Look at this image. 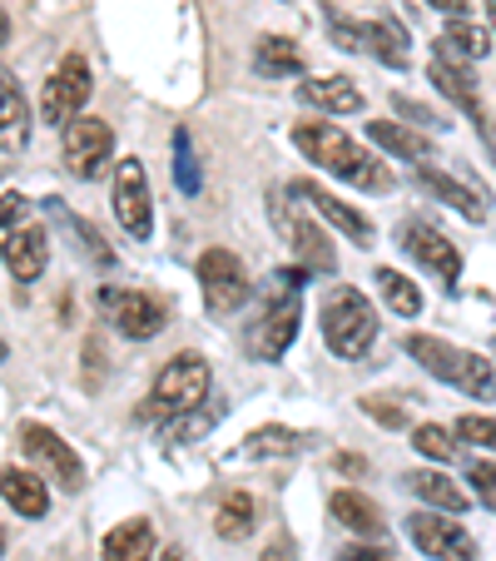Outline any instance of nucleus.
Returning a JSON list of instances; mask_svg holds the SVG:
<instances>
[{
    "mask_svg": "<svg viewBox=\"0 0 496 561\" xmlns=\"http://www.w3.org/2000/svg\"><path fill=\"white\" fill-rule=\"evenodd\" d=\"M293 145L313 159L318 170L338 174V180L358 184V190H372V194H388L392 190V170L382 159H372L358 139H348L338 125H327V119H303L293 129Z\"/></svg>",
    "mask_w": 496,
    "mask_h": 561,
    "instance_id": "f257e3e1",
    "label": "nucleus"
},
{
    "mask_svg": "<svg viewBox=\"0 0 496 561\" xmlns=\"http://www.w3.org/2000/svg\"><path fill=\"white\" fill-rule=\"evenodd\" d=\"M318 323H323V343L338 358L358 363L372 353V343H378V313H372V304L358 294V288L338 284L333 294L323 298V313H318Z\"/></svg>",
    "mask_w": 496,
    "mask_h": 561,
    "instance_id": "f03ea898",
    "label": "nucleus"
},
{
    "mask_svg": "<svg viewBox=\"0 0 496 561\" xmlns=\"http://www.w3.org/2000/svg\"><path fill=\"white\" fill-rule=\"evenodd\" d=\"M402 348H407V358L423 363L437 382H447V388H457V392L486 398V392L496 388V368H492V358H482V353L452 348V343L427 339V333H407V339H402Z\"/></svg>",
    "mask_w": 496,
    "mask_h": 561,
    "instance_id": "7ed1b4c3",
    "label": "nucleus"
},
{
    "mask_svg": "<svg viewBox=\"0 0 496 561\" xmlns=\"http://www.w3.org/2000/svg\"><path fill=\"white\" fill-rule=\"evenodd\" d=\"M214 388V373L209 363L199 358V353H180L174 363H164L154 378V388H149V403H145V423H170V417L189 413V408H199L204 398H209Z\"/></svg>",
    "mask_w": 496,
    "mask_h": 561,
    "instance_id": "20e7f679",
    "label": "nucleus"
},
{
    "mask_svg": "<svg viewBox=\"0 0 496 561\" xmlns=\"http://www.w3.org/2000/svg\"><path fill=\"white\" fill-rule=\"evenodd\" d=\"M100 313L109 318V329L119 339H135V343L159 339L164 323H170V308L159 304L154 294H139V288H100Z\"/></svg>",
    "mask_w": 496,
    "mask_h": 561,
    "instance_id": "39448f33",
    "label": "nucleus"
},
{
    "mask_svg": "<svg viewBox=\"0 0 496 561\" xmlns=\"http://www.w3.org/2000/svg\"><path fill=\"white\" fill-rule=\"evenodd\" d=\"M90 90H95V80H90V60H85V55H65V60L55 65V75L45 80L41 119H45V125H55V129H65L70 119H80Z\"/></svg>",
    "mask_w": 496,
    "mask_h": 561,
    "instance_id": "423d86ee",
    "label": "nucleus"
},
{
    "mask_svg": "<svg viewBox=\"0 0 496 561\" xmlns=\"http://www.w3.org/2000/svg\"><path fill=\"white\" fill-rule=\"evenodd\" d=\"M199 288H204L209 313H233V308H243L249 294H254V284H249V274H243L233 249H204L199 254Z\"/></svg>",
    "mask_w": 496,
    "mask_h": 561,
    "instance_id": "0eeeda50",
    "label": "nucleus"
},
{
    "mask_svg": "<svg viewBox=\"0 0 496 561\" xmlns=\"http://www.w3.org/2000/svg\"><path fill=\"white\" fill-rule=\"evenodd\" d=\"M115 159V129L105 119H70L65 125V164L74 180H100L105 164Z\"/></svg>",
    "mask_w": 496,
    "mask_h": 561,
    "instance_id": "6e6552de",
    "label": "nucleus"
},
{
    "mask_svg": "<svg viewBox=\"0 0 496 561\" xmlns=\"http://www.w3.org/2000/svg\"><path fill=\"white\" fill-rule=\"evenodd\" d=\"M397 244H402V254H407L412 264H423L432 278H442L447 288H457V278H462V254H457V244L452 239H442L432 224L407 219L397 229Z\"/></svg>",
    "mask_w": 496,
    "mask_h": 561,
    "instance_id": "1a4fd4ad",
    "label": "nucleus"
},
{
    "mask_svg": "<svg viewBox=\"0 0 496 561\" xmlns=\"http://www.w3.org/2000/svg\"><path fill=\"white\" fill-rule=\"evenodd\" d=\"M407 537L417 541V551L432 561H476V541L472 531L457 517H437V512H417L407 517Z\"/></svg>",
    "mask_w": 496,
    "mask_h": 561,
    "instance_id": "9d476101",
    "label": "nucleus"
},
{
    "mask_svg": "<svg viewBox=\"0 0 496 561\" xmlns=\"http://www.w3.org/2000/svg\"><path fill=\"white\" fill-rule=\"evenodd\" d=\"M21 447L55 477V482H60L65 492L85 488V462H80V457H74V447L65 443L60 433H50L45 423H21Z\"/></svg>",
    "mask_w": 496,
    "mask_h": 561,
    "instance_id": "9b49d317",
    "label": "nucleus"
},
{
    "mask_svg": "<svg viewBox=\"0 0 496 561\" xmlns=\"http://www.w3.org/2000/svg\"><path fill=\"white\" fill-rule=\"evenodd\" d=\"M115 219H119V229L135 233V239H149V229H154V204H149V180H145V164H139V159H119Z\"/></svg>",
    "mask_w": 496,
    "mask_h": 561,
    "instance_id": "f8f14e48",
    "label": "nucleus"
},
{
    "mask_svg": "<svg viewBox=\"0 0 496 561\" xmlns=\"http://www.w3.org/2000/svg\"><path fill=\"white\" fill-rule=\"evenodd\" d=\"M298 323H303V308H298V294L274 298V304L264 308V318H258L254 329H249V348H254V358H264V363L284 358L288 343L298 339Z\"/></svg>",
    "mask_w": 496,
    "mask_h": 561,
    "instance_id": "ddd939ff",
    "label": "nucleus"
},
{
    "mask_svg": "<svg viewBox=\"0 0 496 561\" xmlns=\"http://www.w3.org/2000/svg\"><path fill=\"white\" fill-rule=\"evenodd\" d=\"M472 60H462V55L452 50L447 41H437V60H432V80H437V90H442L447 100H457V105L466 110V119H476V129L486 135V110H482V95H476V75L466 70Z\"/></svg>",
    "mask_w": 496,
    "mask_h": 561,
    "instance_id": "4468645a",
    "label": "nucleus"
},
{
    "mask_svg": "<svg viewBox=\"0 0 496 561\" xmlns=\"http://www.w3.org/2000/svg\"><path fill=\"white\" fill-rule=\"evenodd\" d=\"M288 194H293V199H308L327 224H333V229L348 233V239H353L358 249H368V244H372V224L362 219V214L353 209V204H343L338 194H327L323 184H313V180H293V184H288Z\"/></svg>",
    "mask_w": 496,
    "mask_h": 561,
    "instance_id": "2eb2a0df",
    "label": "nucleus"
},
{
    "mask_svg": "<svg viewBox=\"0 0 496 561\" xmlns=\"http://www.w3.org/2000/svg\"><path fill=\"white\" fill-rule=\"evenodd\" d=\"M31 145V105H25V90L11 70H0V149L5 154H21Z\"/></svg>",
    "mask_w": 496,
    "mask_h": 561,
    "instance_id": "dca6fc26",
    "label": "nucleus"
},
{
    "mask_svg": "<svg viewBox=\"0 0 496 561\" xmlns=\"http://www.w3.org/2000/svg\"><path fill=\"white\" fill-rule=\"evenodd\" d=\"M0 502L11 512H21L25 522H41L50 512V488H45V477H35L31 467H5L0 472Z\"/></svg>",
    "mask_w": 496,
    "mask_h": 561,
    "instance_id": "f3484780",
    "label": "nucleus"
},
{
    "mask_svg": "<svg viewBox=\"0 0 496 561\" xmlns=\"http://www.w3.org/2000/svg\"><path fill=\"white\" fill-rule=\"evenodd\" d=\"M45 264H50V233L41 224H21V233L5 249V268L15 274V284H35L45 274Z\"/></svg>",
    "mask_w": 496,
    "mask_h": 561,
    "instance_id": "a211bd4d",
    "label": "nucleus"
},
{
    "mask_svg": "<svg viewBox=\"0 0 496 561\" xmlns=\"http://www.w3.org/2000/svg\"><path fill=\"white\" fill-rule=\"evenodd\" d=\"M100 551H105V561H154V527H149V517H129L119 527H109Z\"/></svg>",
    "mask_w": 496,
    "mask_h": 561,
    "instance_id": "6ab92c4d",
    "label": "nucleus"
},
{
    "mask_svg": "<svg viewBox=\"0 0 496 561\" xmlns=\"http://www.w3.org/2000/svg\"><path fill=\"white\" fill-rule=\"evenodd\" d=\"M368 139L378 149H388V154L412 159V164L432 159V139L417 135V129H407V125H397V119H368Z\"/></svg>",
    "mask_w": 496,
    "mask_h": 561,
    "instance_id": "aec40b11",
    "label": "nucleus"
},
{
    "mask_svg": "<svg viewBox=\"0 0 496 561\" xmlns=\"http://www.w3.org/2000/svg\"><path fill=\"white\" fill-rule=\"evenodd\" d=\"M298 95L313 110H327V115H358L362 110V90L353 80H338V75H323V80H303Z\"/></svg>",
    "mask_w": 496,
    "mask_h": 561,
    "instance_id": "412c9836",
    "label": "nucleus"
},
{
    "mask_svg": "<svg viewBox=\"0 0 496 561\" xmlns=\"http://www.w3.org/2000/svg\"><path fill=\"white\" fill-rule=\"evenodd\" d=\"M417 184H423L427 194H437L442 204H452L462 219H472V224H482L486 219V209H482V199H476L466 184H457L452 174H442V170H432V164H417Z\"/></svg>",
    "mask_w": 496,
    "mask_h": 561,
    "instance_id": "4be33fe9",
    "label": "nucleus"
},
{
    "mask_svg": "<svg viewBox=\"0 0 496 561\" xmlns=\"http://www.w3.org/2000/svg\"><path fill=\"white\" fill-rule=\"evenodd\" d=\"M333 517H338V527L358 531V537H382V531H388L378 502H368L362 492H338V497H333Z\"/></svg>",
    "mask_w": 496,
    "mask_h": 561,
    "instance_id": "5701e85b",
    "label": "nucleus"
},
{
    "mask_svg": "<svg viewBox=\"0 0 496 561\" xmlns=\"http://www.w3.org/2000/svg\"><path fill=\"white\" fill-rule=\"evenodd\" d=\"M407 488L417 492L423 502H432L437 512H452V517H462L466 502H472L462 488H457V477H442V472H412Z\"/></svg>",
    "mask_w": 496,
    "mask_h": 561,
    "instance_id": "b1692460",
    "label": "nucleus"
},
{
    "mask_svg": "<svg viewBox=\"0 0 496 561\" xmlns=\"http://www.w3.org/2000/svg\"><path fill=\"white\" fill-rule=\"evenodd\" d=\"M362 45H368V55H378L382 65H407V31H402L392 15H378V21L362 25Z\"/></svg>",
    "mask_w": 496,
    "mask_h": 561,
    "instance_id": "393cba45",
    "label": "nucleus"
},
{
    "mask_svg": "<svg viewBox=\"0 0 496 561\" xmlns=\"http://www.w3.org/2000/svg\"><path fill=\"white\" fill-rule=\"evenodd\" d=\"M214 527H219L223 541H243L258 527V502L249 497V492H229V497L219 502V512H214Z\"/></svg>",
    "mask_w": 496,
    "mask_h": 561,
    "instance_id": "a878e982",
    "label": "nucleus"
},
{
    "mask_svg": "<svg viewBox=\"0 0 496 561\" xmlns=\"http://www.w3.org/2000/svg\"><path fill=\"white\" fill-rule=\"evenodd\" d=\"M254 65H258V75H268V80H284V75L303 70V50H298V41L264 35V41H258V50H254Z\"/></svg>",
    "mask_w": 496,
    "mask_h": 561,
    "instance_id": "bb28decb",
    "label": "nucleus"
},
{
    "mask_svg": "<svg viewBox=\"0 0 496 561\" xmlns=\"http://www.w3.org/2000/svg\"><path fill=\"white\" fill-rule=\"evenodd\" d=\"M219 417H223V403L204 398L199 408H189V413L170 417V423H164V437H170V443H199V437H209L214 427H219Z\"/></svg>",
    "mask_w": 496,
    "mask_h": 561,
    "instance_id": "cd10ccee",
    "label": "nucleus"
},
{
    "mask_svg": "<svg viewBox=\"0 0 496 561\" xmlns=\"http://www.w3.org/2000/svg\"><path fill=\"white\" fill-rule=\"evenodd\" d=\"M288 233H293L288 244L298 249V259H303L308 268H318V274H333V268H338V254H333V244H327V239L308 219H293V224H288Z\"/></svg>",
    "mask_w": 496,
    "mask_h": 561,
    "instance_id": "c85d7f7f",
    "label": "nucleus"
},
{
    "mask_svg": "<svg viewBox=\"0 0 496 561\" xmlns=\"http://www.w3.org/2000/svg\"><path fill=\"white\" fill-rule=\"evenodd\" d=\"M378 294L388 298V308L397 318H417V313H423V288L412 284L407 274H397V268H378Z\"/></svg>",
    "mask_w": 496,
    "mask_h": 561,
    "instance_id": "c756f323",
    "label": "nucleus"
},
{
    "mask_svg": "<svg viewBox=\"0 0 496 561\" xmlns=\"http://www.w3.org/2000/svg\"><path fill=\"white\" fill-rule=\"evenodd\" d=\"M288 453H298V433H288V427H258L239 447V457H288Z\"/></svg>",
    "mask_w": 496,
    "mask_h": 561,
    "instance_id": "7c9ffc66",
    "label": "nucleus"
},
{
    "mask_svg": "<svg viewBox=\"0 0 496 561\" xmlns=\"http://www.w3.org/2000/svg\"><path fill=\"white\" fill-rule=\"evenodd\" d=\"M442 41L452 45L462 60H486V55H492V35L476 31V25H466V21H457V15H452V25L442 31Z\"/></svg>",
    "mask_w": 496,
    "mask_h": 561,
    "instance_id": "2f4dec72",
    "label": "nucleus"
},
{
    "mask_svg": "<svg viewBox=\"0 0 496 561\" xmlns=\"http://www.w3.org/2000/svg\"><path fill=\"white\" fill-rule=\"evenodd\" d=\"M25 214H31L25 194H0V264H5V249H11V239L21 233V224H31Z\"/></svg>",
    "mask_w": 496,
    "mask_h": 561,
    "instance_id": "473e14b6",
    "label": "nucleus"
},
{
    "mask_svg": "<svg viewBox=\"0 0 496 561\" xmlns=\"http://www.w3.org/2000/svg\"><path fill=\"white\" fill-rule=\"evenodd\" d=\"M412 447H417V453H427L432 462H452V457H457V437L447 433V427H437V423L417 427V433H412Z\"/></svg>",
    "mask_w": 496,
    "mask_h": 561,
    "instance_id": "72a5a7b5",
    "label": "nucleus"
},
{
    "mask_svg": "<svg viewBox=\"0 0 496 561\" xmlns=\"http://www.w3.org/2000/svg\"><path fill=\"white\" fill-rule=\"evenodd\" d=\"M174 180H180L184 194H199V159H194L184 129H174Z\"/></svg>",
    "mask_w": 496,
    "mask_h": 561,
    "instance_id": "f704fd0d",
    "label": "nucleus"
},
{
    "mask_svg": "<svg viewBox=\"0 0 496 561\" xmlns=\"http://www.w3.org/2000/svg\"><path fill=\"white\" fill-rule=\"evenodd\" d=\"M457 443H472V447H492L496 453V417H482V413H472V417H457Z\"/></svg>",
    "mask_w": 496,
    "mask_h": 561,
    "instance_id": "c9c22d12",
    "label": "nucleus"
},
{
    "mask_svg": "<svg viewBox=\"0 0 496 561\" xmlns=\"http://www.w3.org/2000/svg\"><path fill=\"white\" fill-rule=\"evenodd\" d=\"M392 110H397L402 119H412V125H423V129H442L447 119H437L427 105H417V100H407V95H392Z\"/></svg>",
    "mask_w": 496,
    "mask_h": 561,
    "instance_id": "e433bc0d",
    "label": "nucleus"
},
{
    "mask_svg": "<svg viewBox=\"0 0 496 561\" xmlns=\"http://www.w3.org/2000/svg\"><path fill=\"white\" fill-rule=\"evenodd\" d=\"M327 25H333V41H338L343 50H368V45H362V25H353L348 15L327 11Z\"/></svg>",
    "mask_w": 496,
    "mask_h": 561,
    "instance_id": "4c0bfd02",
    "label": "nucleus"
},
{
    "mask_svg": "<svg viewBox=\"0 0 496 561\" xmlns=\"http://www.w3.org/2000/svg\"><path fill=\"white\" fill-rule=\"evenodd\" d=\"M466 477H472V492H476V497L496 507V462H472V467H466Z\"/></svg>",
    "mask_w": 496,
    "mask_h": 561,
    "instance_id": "58836bf2",
    "label": "nucleus"
},
{
    "mask_svg": "<svg viewBox=\"0 0 496 561\" xmlns=\"http://www.w3.org/2000/svg\"><path fill=\"white\" fill-rule=\"evenodd\" d=\"M362 413H368V417H378L382 427H402V423H407V417H402V408L378 403V398H362Z\"/></svg>",
    "mask_w": 496,
    "mask_h": 561,
    "instance_id": "ea45409f",
    "label": "nucleus"
},
{
    "mask_svg": "<svg viewBox=\"0 0 496 561\" xmlns=\"http://www.w3.org/2000/svg\"><path fill=\"white\" fill-rule=\"evenodd\" d=\"M338 561H388V551L382 547H343Z\"/></svg>",
    "mask_w": 496,
    "mask_h": 561,
    "instance_id": "a19ab883",
    "label": "nucleus"
},
{
    "mask_svg": "<svg viewBox=\"0 0 496 561\" xmlns=\"http://www.w3.org/2000/svg\"><path fill=\"white\" fill-rule=\"evenodd\" d=\"M258 561H293V547H288V537H274L268 541V551Z\"/></svg>",
    "mask_w": 496,
    "mask_h": 561,
    "instance_id": "79ce46f5",
    "label": "nucleus"
},
{
    "mask_svg": "<svg viewBox=\"0 0 496 561\" xmlns=\"http://www.w3.org/2000/svg\"><path fill=\"white\" fill-rule=\"evenodd\" d=\"M427 5H432V11H442V15H457V21L466 15V0H427Z\"/></svg>",
    "mask_w": 496,
    "mask_h": 561,
    "instance_id": "37998d69",
    "label": "nucleus"
},
{
    "mask_svg": "<svg viewBox=\"0 0 496 561\" xmlns=\"http://www.w3.org/2000/svg\"><path fill=\"white\" fill-rule=\"evenodd\" d=\"M5 45H11V15L0 11V50H5Z\"/></svg>",
    "mask_w": 496,
    "mask_h": 561,
    "instance_id": "c03bdc74",
    "label": "nucleus"
},
{
    "mask_svg": "<svg viewBox=\"0 0 496 561\" xmlns=\"http://www.w3.org/2000/svg\"><path fill=\"white\" fill-rule=\"evenodd\" d=\"M333 467H343V472H362L358 457H333Z\"/></svg>",
    "mask_w": 496,
    "mask_h": 561,
    "instance_id": "a18cd8bd",
    "label": "nucleus"
},
{
    "mask_svg": "<svg viewBox=\"0 0 496 561\" xmlns=\"http://www.w3.org/2000/svg\"><path fill=\"white\" fill-rule=\"evenodd\" d=\"M159 561H194V557H189V551H184V547H170V551H164V557H159Z\"/></svg>",
    "mask_w": 496,
    "mask_h": 561,
    "instance_id": "49530a36",
    "label": "nucleus"
},
{
    "mask_svg": "<svg viewBox=\"0 0 496 561\" xmlns=\"http://www.w3.org/2000/svg\"><path fill=\"white\" fill-rule=\"evenodd\" d=\"M486 15H492V31H496V0H486Z\"/></svg>",
    "mask_w": 496,
    "mask_h": 561,
    "instance_id": "de8ad7c7",
    "label": "nucleus"
},
{
    "mask_svg": "<svg viewBox=\"0 0 496 561\" xmlns=\"http://www.w3.org/2000/svg\"><path fill=\"white\" fill-rule=\"evenodd\" d=\"M5 358H11V348H5V339H0V363H5Z\"/></svg>",
    "mask_w": 496,
    "mask_h": 561,
    "instance_id": "09e8293b",
    "label": "nucleus"
},
{
    "mask_svg": "<svg viewBox=\"0 0 496 561\" xmlns=\"http://www.w3.org/2000/svg\"><path fill=\"white\" fill-rule=\"evenodd\" d=\"M0 551H5V531H0Z\"/></svg>",
    "mask_w": 496,
    "mask_h": 561,
    "instance_id": "8fccbe9b",
    "label": "nucleus"
}]
</instances>
